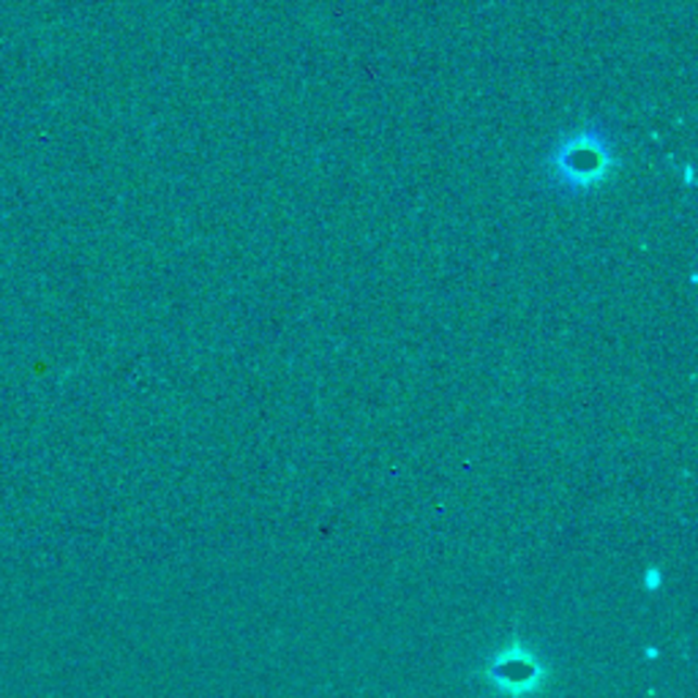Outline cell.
Here are the masks:
<instances>
[{"label":"cell","instance_id":"obj_1","mask_svg":"<svg viewBox=\"0 0 698 698\" xmlns=\"http://www.w3.org/2000/svg\"><path fill=\"white\" fill-rule=\"evenodd\" d=\"M617 164V145L606 126H587L554 145L546 162L548 189H557L564 196L589 194L611 178Z\"/></svg>","mask_w":698,"mask_h":698}]
</instances>
